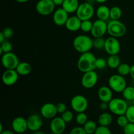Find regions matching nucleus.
<instances>
[{
    "mask_svg": "<svg viewBox=\"0 0 134 134\" xmlns=\"http://www.w3.org/2000/svg\"><path fill=\"white\" fill-rule=\"evenodd\" d=\"M51 134H56V133H52Z\"/></svg>",
    "mask_w": 134,
    "mask_h": 134,
    "instance_id": "obj_53",
    "label": "nucleus"
},
{
    "mask_svg": "<svg viewBox=\"0 0 134 134\" xmlns=\"http://www.w3.org/2000/svg\"><path fill=\"white\" fill-rule=\"evenodd\" d=\"M113 122V116L109 113H102L98 117V123L100 126H109Z\"/></svg>",
    "mask_w": 134,
    "mask_h": 134,
    "instance_id": "obj_24",
    "label": "nucleus"
},
{
    "mask_svg": "<svg viewBox=\"0 0 134 134\" xmlns=\"http://www.w3.org/2000/svg\"><path fill=\"white\" fill-rule=\"evenodd\" d=\"M53 22L56 26H65L67 20L69 18V13L65 11L62 7L59 8L53 13Z\"/></svg>",
    "mask_w": 134,
    "mask_h": 134,
    "instance_id": "obj_15",
    "label": "nucleus"
},
{
    "mask_svg": "<svg viewBox=\"0 0 134 134\" xmlns=\"http://www.w3.org/2000/svg\"><path fill=\"white\" fill-rule=\"evenodd\" d=\"M69 134H88L84 129L83 127L76 126L72 128L69 132Z\"/></svg>",
    "mask_w": 134,
    "mask_h": 134,
    "instance_id": "obj_40",
    "label": "nucleus"
},
{
    "mask_svg": "<svg viewBox=\"0 0 134 134\" xmlns=\"http://www.w3.org/2000/svg\"><path fill=\"white\" fill-rule=\"evenodd\" d=\"M13 49V45L11 43L7 41H5L1 43V45H0V54L1 55L3 54L4 53H7V52H10L12 51Z\"/></svg>",
    "mask_w": 134,
    "mask_h": 134,
    "instance_id": "obj_31",
    "label": "nucleus"
},
{
    "mask_svg": "<svg viewBox=\"0 0 134 134\" xmlns=\"http://www.w3.org/2000/svg\"><path fill=\"white\" fill-rule=\"evenodd\" d=\"M122 9L118 6H114L110 9V19L119 20L122 16Z\"/></svg>",
    "mask_w": 134,
    "mask_h": 134,
    "instance_id": "obj_27",
    "label": "nucleus"
},
{
    "mask_svg": "<svg viewBox=\"0 0 134 134\" xmlns=\"http://www.w3.org/2000/svg\"><path fill=\"white\" fill-rule=\"evenodd\" d=\"M66 128V122L60 117H54L50 123V129L52 133L62 134Z\"/></svg>",
    "mask_w": 134,
    "mask_h": 134,
    "instance_id": "obj_13",
    "label": "nucleus"
},
{
    "mask_svg": "<svg viewBox=\"0 0 134 134\" xmlns=\"http://www.w3.org/2000/svg\"><path fill=\"white\" fill-rule=\"evenodd\" d=\"M98 81V75L94 71L83 73L81 78V85L85 88L90 89L96 86Z\"/></svg>",
    "mask_w": 134,
    "mask_h": 134,
    "instance_id": "obj_10",
    "label": "nucleus"
},
{
    "mask_svg": "<svg viewBox=\"0 0 134 134\" xmlns=\"http://www.w3.org/2000/svg\"><path fill=\"white\" fill-rule=\"evenodd\" d=\"M19 74L16 69H6L2 75V81L7 86H12L17 82Z\"/></svg>",
    "mask_w": 134,
    "mask_h": 134,
    "instance_id": "obj_14",
    "label": "nucleus"
},
{
    "mask_svg": "<svg viewBox=\"0 0 134 134\" xmlns=\"http://www.w3.org/2000/svg\"><path fill=\"white\" fill-rule=\"evenodd\" d=\"M27 127L29 130L33 132L39 131L43 126V120L39 115L33 114L27 119Z\"/></svg>",
    "mask_w": 134,
    "mask_h": 134,
    "instance_id": "obj_17",
    "label": "nucleus"
},
{
    "mask_svg": "<svg viewBox=\"0 0 134 134\" xmlns=\"http://www.w3.org/2000/svg\"><path fill=\"white\" fill-rule=\"evenodd\" d=\"M33 134H45V133L43 132H41V131H37V132H34V133Z\"/></svg>",
    "mask_w": 134,
    "mask_h": 134,
    "instance_id": "obj_50",
    "label": "nucleus"
},
{
    "mask_svg": "<svg viewBox=\"0 0 134 134\" xmlns=\"http://www.w3.org/2000/svg\"><path fill=\"white\" fill-rule=\"evenodd\" d=\"M1 32H2L3 34L4 35L5 39H9V38L12 37L13 35V29L10 28V27H5V28H4Z\"/></svg>",
    "mask_w": 134,
    "mask_h": 134,
    "instance_id": "obj_41",
    "label": "nucleus"
},
{
    "mask_svg": "<svg viewBox=\"0 0 134 134\" xmlns=\"http://www.w3.org/2000/svg\"><path fill=\"white\" fill-rule=\"evenodd\" d=\"M5 41V37L4 36V35L3 34L2 32L0 33V43H2V42Z\"/></svg>",
    "mask_w": 134,
    "mask_h": 134,
    "instance_id": "obj_47",
    "label": "nucleus"
},
{
    "mask_svg": "<svg viewBox=\"0 0 134 134\" xmlns=\"http://www.w3.org/2000/svg\"><path fill=\"white\" fill-rule=\"evenodd\" d=\"M79 0H64L62 4V8L68 13H76L79 7Z\"/></svg>",
    "mask_w": 134,
    "mask_h": 134,
    "instance_id": "obj_21",
    "label": "nucleus"
},
{
    "mask_svg": "<svg viewBox=\"0 0 134 134\" xmlns=\"http://www.w3.org/2000/svg\"><path fill=\"white\" fill-rule=\"evenodd\" d=\"M94 134H112V132L108 126L99 125V126L97 128Z\"/></svg>",
    "mask_w": 134,
    "mask_h": 134,
    "instance_id": "obj_38",
    "label": "nucleus"
},
{
    "mask_svg": "<svg viewBox=\"0 0 134 134\" xmlns=\"http://www.w3.org/2000/svg\"><path fill=\"white\" fill-rule=\"evenodd\" d=\"M130 69L131 66L128 64H120V65L116 69H117L118 74L124 77V76L130 75Z\"/></svg>",
    "mask_w": 134,
    "mask_h": 134,
    "instance_id": "obj_30",
    "label": "nucleus"
},
{
    "mask_svg": "<svg viewBox=\"0 0 134 134\" xmlns=\"http://www.w3.org/2000/svg\"><path fill=\"white\" fill-rule=\"evenodd\" d=\"M95 10L92 4L88 2H84L79 5L76 12V15L82 21L90 20L94 16Z\"/></svg>",
    "mask_w": 134,
    "mask_h": 134,
    "instance_id": "obj_6",
    "label": "nucleus"
},
{
    "mask_svg": "<svg viewBox=\"0 0 134 134\" xmlns=\"http://www.w3.org/2000/svg\"><path fill=\"white\" fill-rule=\"evenodd\" d=\"M97 17L98 19L107 22L110 19V9L107 6L104 5L98 7L96 11Z\"/></svg>",
    "mask_w": 134,
    "mask_h": 134,
    "instance_id": "obj_22",
    "label": "nucleus"
},
{
    "mask_svg": "<svg viewBox=\"0 0 134 134\" xmlns=\"http://www.w3.org/2000/svg\"><path fill=\"white\" fill-rule=\"evenodd\" d=\"M124 134H134V123L129 122L123 128Z\"/></svg>",
    "mask_w": 134,
    "mask_h": 134,
    "instance_id": "obj_39",
    "label": "nucleus"
},
{
    "mask_svg": "<svg viewBox=\"0 0 134 134\" xmlns=\"http://www.w3.org/2000/svg\"><path fill=\"white\" fill-rule=\"evenodd\" d=\"M128 107V105L126 100L119 98H113L109 103V109L112 113L117 116L125 115Z\"/></svg>",
    "mask_w": 134,
    "mask_h": 134,
    "instance_id": "obj_4",
    "label": "nucleus"
},
{
    "mask_svg": "<svg viewBox=\"0 0 134 134\" xmlns=\"http://www.w3.org/2000/svg\"><path fill=\"white\" fill-rule=\"evenodd\" d=\"M73 113L72 111L66 110L64 113L61 114V117L62 118L63 120L66 123H69L73 120Z\"/></svg>",
    "mask_w": 134,
    "mask_h": 134,
    "instance_id": "obj_35",
    "label": "nucleus"
},
{
    "mask_svg": "<svg viewBox=\"0 0 134 134\" xmlns=\"http://www.w3.org/2000/svg\"><path fill=\"white\" fill-rule=\"evenodd\" d=\"M108 85L112 90L117 93L122 92L127 86L125 78L119 74L111 75L109 79Z\"/></svg>",
    "mask_w": 134,
    "mask_h": 134,
    "instance_id": "obj_5",
    "label": "nucleus"
},
{
    "mask_svg": "<svg viewBox=\"0 0 134 134\" xmlns=\"http://www.w3.org/2000/svg\"><path fill=\"white\" fill-rule=\"evenodd\" d=\"M125 115L126 116L127 119L129 120V122L134 123V105L128 106L127 111L126 112Z\"/></svg>",
    "mask_w": 134,
    "mask_h": 134,
    "instance_id": "obj_34",
    "label": "nucleus"
},
{
    "mask_svg": "<svg viewBox=\"0 0 134 134\" xmlns=\"http://www.w3.org/2000/svg\"><path fill=\"white\" fill-rule=\"evenodd\" d=\"M107 61V65L111 69H117L121 64V60L118 54L109 55Z\"/></svg>",
    "mask_w": 134,
    "mask_h": 134,
    "instance_id": "obj_25",
    "label": "nucleus"
},
{
    "mask_svg": "<svg viewBox=\"0 0 134 134\" xmlns=\"http://www.w3.org/2000/svg\"><path fill=\"white\" fill-rule=\"evenodd\" d=\"M107 65V61L102 58L96 59V68L98 69H103Z\"/></svg>",
    "mask_w": 134,
    "mask_h": 134,
    "instance_id": "obj_37",
    "label": "nucleus"
},
{
    "mask_svg": "<svg viewBox=\"0 0 134 134\" xmlns=\"http://www.w3.org/2000/svg\"><path fill=\"white\" fill-rule=\"evenodd\" d=\"M75 50L79 53L90 52L93 48V39L86 35H79L76 37L73 42Z\"/></svg>",
    "mask_w": 134,
    "mask_h": 134,
    "instance_id": "obj_2",
    "label": "nucleus"
},
{
    "mask_svg": "<svg viewBox=\"0 0 134 134\" xmlns=\"http://www.w3.org/2000/svg\"><path fill=\"white\" fill-rule=\"evenodd\" d=\"M120 43L117 38L110 36L106 39L104 49L109 55L118 54L120 52Z\"/></svg>",
    "mask_w": 134,
    "mask_h": 134,
    "instance_id": "obj_11",
    "label": "nucleus"
},
{
    "mask_svg": "<svg viewBox=\"0 0 134 134\" xmlns=\"http://www.w3.org/2000/svg\"><path fill=\"white\" fill-rule=\"evenodd\" d=\"M113 90L109 86H102L98 91V98L101 102L109 103L113 98Z\"/></svg>",
    "mask_w": 134,
    "mask_h": 134,
    "instance_id": "obj_19",
    "label": "nucleus"
},
{
    "mask_svg": "<svg viewBox=\"0 0 134 134\" xmlns=\"http://www.w3.org/2000/svg\"><path fill=\"white\" fill-rule=\"evenodd\" d=\"M122 93L123 98L126 101L132 102L134 99V86H126Z\"/></svg>",
    "mask_w": 134,
    "mask_h": 134,
    "instance_id": "obj_26",
    "label": "nucleus"
},
{
    "mask_svg": "<svg viewBox=\"0 0 134 134\" xmlns=\"http://www.w3.org/2000/svg\"><path fill=\"white\" fill-rule=\"evenodd\" d=\"M90 33L94 38L103 37V35L107 33V22L99 19L95 20L93 22L92 29Z\"/></svg>",
    "mask_w": 134,
    "mask_h": 134,
    "instance_id": "obj_12",
    "label": "nucleus"
},
{
    "mask_svg": "<svg viewBox=\"0 0 134 134\" xmlns=\"http://www.w3.org/2000/svg\"><path fill=\"white\" fill-rule=\"evenodd\" d=\"M130 75L131 76L132 79L134 81V65H132V66H131L130 72Z\"/></svg>",
    "mask_w": 134,
    "mask_h": 134,
    "instance_id": "obj_45",
    "label": "nucleus"
},
{
    "mask_svg": "<svg viewBox=\"0 0 134 134\" xmlns=\"http://www.w3.org/2000/svg\"><path fill=\"white\" fill-rule=\"evenodd\" d=\"M126 25L119 20H111L107 23V33L111 37H122L126 34Z\"/></svg>",
    "mask_w": 134,
    "mask_h": 134,
    "instance_id": "obj_3",
    "label": "nucleus"
},
{
    "mask_svg": "<svg viewBox=\"0 0 134 134\" xmlns=\"http://www.w3.org/2000/svg\"><path fill=\"white\" fill-rule=\"evenodd\" d=\"M96 57L90 52L81 54L77 62V68L82 73L94 71L96 69Z\"/></svg>",
    "mask_w": 134,
    "mask_h": 134,
    "instance_id": "obj_1",
    "label": "nucleus"
},
{
    "mask_svg": "<svg viewBox=\"0 0 134 134\" xmlns=\"http://www.w3.org/2000/svg\"><path fill=\"white\" fill-rule=\"evenodd\" d=\"M88 106V102L85 96L82 95H76L71 100V107L76 113L85 112Z\"/></svg>",
    "mask_w": 134,
    "mask_h": 134,
    "instance_id": "obj_8",
    "label": "nucleus"
},
{
    "mask_svg": "<svg viewBox=\"0 0 134 134\" xmlns=\"http://www.w3.org/2000/svg\"><path fill=\"white\" fill-rule=\"evenodd\" d=\"M95 1H96L98 3H104L107 2L108 0H94Z\"/></svg>",
    "mask_w": 134,
    "mask_h": 134,
    "instance_id": "obj_48",
    "label": "nucleus"
},
{
    "mask_svg": "<svg viewBox=\"0 0 134 134\" xmlns=\"http://www.w3.org/2000/svg\"><path fill=\"white\" fill-rule=\"evenodd\" d=\"M52 1L56 6H60V5H62L64 0H52Z\"/></svg>",
    "mask_w": 134,
    "mask_h": 134,
    "instance_id": "obj_44",
    "label": "nucleus"
},
{
    "mask_svg": "<svg viewBox=\"0 0 134 134\" xmlns=\"http://www.w3.org/2000/svg\"><path fill=\"white\" fill-rule=\"evenodd\" d=\"M18 3H26L29 1V0H16Z\"/></svg>",
    "mask_w": 134,
    "mask_h": 134,
    "instance_id": "obj_49",
    "label": "nucleus"
},
{
    "mask_svg": "<svg viewBox=\"0 0 134 134\" xmlns=\"http://www.w3.org/2000/svg\"><path fill=\"white\" fill-rule=\"evenodd\" d=\"M11 126L14 132L16 133H23L28 130L27 119L22 116H18L13 119Z\"/></svg>",
    "mask_w": 134,
    "mask_h": 134,
    "instance_id": "obj_16",
    "label": "nucleus"
},
{
    "mask_svg": "<svg viewBox=\"0 0 134 134\" xmlns=\"http://www.w3.org/2000/svg\"><path fill=\"white\" fill-rule=\"evenodd\" d=\"M19 63L17 55L12 52L4 53L1 56V64L6 69H16Z\"/></svg>",
    "mask_w": 134,
    "mask_h": 134,
    "instance_id": "obj_9",
    "label": "nucleus"
},
{
    "mask_svg": "<svg viewBox=\"0 0 134 134\" xmlns=\"http://www.w3.org/2000/svg\"><path fill=\"white\" fill-rule=\"evenodd\" d=\"M116 123L119 126L124 128L129 123V120L127 119L125 115H120V116H118L117 119H116Z\"/></svg>",
    "mask_w": 134,
    "mask_h": 134,
    "instance_id": "obj_36",
    "label": "nucleus"
},
{
    "mask_svg": "<svg viewBox=\"0 0 134 134\" xmlns=\"http://www.w3.org/2000/svg\"><path fill=\"white\" fill-rule=\"evenodd\" d=\"M81 23L82 20L77 15L72 16L69 17L67 20L65 24V28L69 31H73V32L77 31L78 30H81Z\"/></svg>",
    "mask_w": 134,
    "mask_h": 134,
    "instance_id": "obj_20",
    "label": "nucleus"
},
{
    "mask_svg": "<svg viewBox=\"0 0 134 134\" xmlns=\"http://www.w3.org/2000/svg\"><path fill=\"white\" fill-rule=\"evenodd\" d=\"M99 108L102 111H106V110L109 109V103L101 102V103L99 104Z\"/></svg>",
    "mask_w": 134,
    "mask_h": 134,
    "instance_id": "obj_43",
    "label": "nucleus"
},
{
    "mask_svg": "<svg viewBox=\"0 0 134 134\" xmlns=\"http://www.w3.org/2000/svg\"><path fill=\"white\" fill-rule=\"evenodd\" d=\"M83 128L88 134H94L98 126L95 122L88 120L83 126Z\"/></svg>",
    "mask_w": 134,
    "mask_h": 134,
    "instance_id": "obj_28",
    "label": "nucleus"
},
{
    "mask_svg": "<svg viewBox=\"0 0 134 134\" xmlns=\"http://www.w3.org/2000/svg\"><path fill=\"white\" fill-rule=\"evenodd\" d=\"M40 112L42 116L47 119H54L58 114L56 105L52 103H44L41 108Z\"/></svg>",
    "mask_w": 134,
    "mask_h": 134,
    "instance_id": "obj_18",
    "label": "nucleus"
},
{
    "mask_svg": "<svg viewBox=\"0 0 134 134\" xmlns=\"http://www.w3.org/2000/svg\"><path fill=\"white\" fill-rule=\"evenodd\" d=\"M132 105H134V99L133 101H132Z\"/></svg>",
    "mask_w": 134,
    "mask_h": 134,
    "instance_id": "obj_52",
    "label": "nucleus"
},
{
    "mask_svg": "<svg viewBox=\"0 0 134 134\" xmlns=\"http://www.w3.org/2000/svg\"><path fill=\"white\" fill-rule=\"evenodd\" d=\"M88 120V116L85 112L79 113H77V116L75 118V121L77 124H78L79 126H84L85 123Z\"/></svg>",
    "mask_w": 134,
    "mask_h": 134,
    "instance_id": "obj_32",
    "label": "nucleus"
},
{
    "mask_svg": "<svg viewBox=\"0 0 134 134\" xmlns=\"http://www.w3.org/2000/svg\"><path fill=\"white\" fill-rule=\"evenodd\" d=\"M3 131V124H0V133H1V132H2Z\"/></svg>",
    "mask_w": 134,
    "mask_h": 134,
    "instance_id": "obj_51",
    "label": "nucleus"
},
{
    "mask_svg": "<svg viewBox=\"0 0 134 134\" xmlns=\"http://www.w3.org/2000/svg\"><path fill=\"white\" fill-rule=\"evenodd\" d=\"M93 22H91L90 20H86L82 21L81 26V30L84 33H89L91 32L92 29Z\"/></svg>",
    "mask_w": 134,
    "mask_h": 134,
    "instance_id": "obj_33",
    "label": "nucleus"
},
{
    "mask_svg": "<svg viewBox=\"0 0 134 134\" xmlns=\"http://www.w3.org/2000/svg\"><path fill=\"white\" fill-rule=\"evenodd\" d=\"M55 7L52 0H39L37 3L35 9L40 15L48 16L54 12Z\"/></svg>",
    "mask_w": 134,
    "mask_h": 134,
    "instance_id": "obj_7",
    "label": "nucleus"
},
{
    "mask_svg": "<svg viewBox=\"0 0 134 134\" xmlns=\"http://www.w3.org/2000/svg\"><path fill=\"white\" fill-rule=\"evenodd\" d=\"M31 69L32 68L30 63L26 62H22L19 63L16 70L18 72L19 75L26 76L31 73Z\"/></svg>",
    "mask_w": 134,
    "mask_h": 134,
    "instance_id": "obj_23",
    "label": "nucleus"
},
{
    "mask_svg": "<svg viewBox=\"0 0 134 134\" xmlns=\"http://www.w3.org/2000/svg\"><path fill=\"white\" fill-rule=\"evenodd\" d=\"M106 39L103 37H95L93 39V47L97 50H103L105 48Z\"/></svg>",
    "mask_w": 134,
    "mask_h": 134,
    "instance_id": "obj_29",
    "label": "nucleus"
},
{
    "mask_svg": "<svg viewBox=\"0 0 134 134\" xmlns=\"http://www.w3.org/2000/svg\"><path fill=\"white\" fill-rule=\"evenodd\" d=\"M56 109H57L58 113L59 114H62L63 113L65 112L67 110V106L64 103L62 102H60V103H58L56 105Z\"/></svg>",
    "mask_w": 134,
    "mask_h": 134,
    "instance_id": "obj_42",
    "label": "nucleus"
},
{
    "mask_svg": "<svg viewBox=\"0 0 134 134\" xmlns=\"http://www.w3.org/2000/svg\"><path fill=\"white\" fill-rule=\"evenodd\" d=\"M0 134H14V133L13 132H12V131L6 130H3L2 132H1Z\"/></svg>",
    "mask_w": 134,
    "mask_h": 134,
    "instance_id": "obj_46",
    "label": "nucleus"
}]
</instances>
